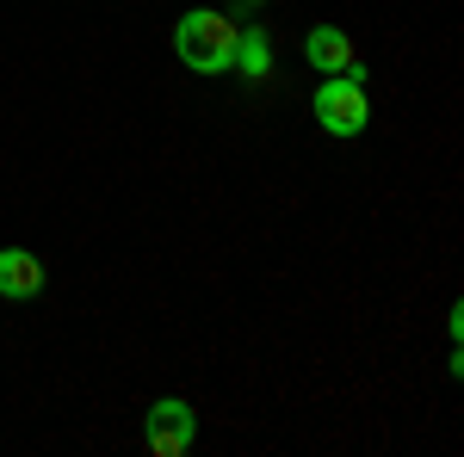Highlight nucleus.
<instances>
[{
    "label": "nucleus",
    "instance_id": "obj_1",
    "mask_svg": "<svg viewBox=\"0 0 464 457\" xmlns=\"http://www.w3.org/2000/svg\"><path fill=\"white\" fill-rule=\"evenodd\" d=\"M174 50L192 74H229V62H236V25L223 13L198 6V13H186L174 25Z\"/></svg>",
    "mask_w": 464,
    "mask_h": 457
},
{
    "label": "nucleus",
    "instance_id": "obj_2",
    "mask_svg": "<svg viewBox=\"0 0 464 457\" xmlns=\"http://www.w3.org/2000/svg\"><path fill=\"white\" fill-rule=\"evenodd\" d=\"M310 111H316V124L328 130V137H359V130H365V118H372L365 87H359V81H347V74H322Z\"/></svg>",
    "mask_w": 464,
    "mask_h": 457
},
{
    "label": "nucleus",
    "instance_id": "obj_3",
    "mask_svg": "<svg viewBox=\"0 0 464 457\" xmlns=\"http://www.w3.org/2000/svg\"><path fill=\"white\" fill-rule=\"evenodd\" d=\"M143 426H149V452L155 457H179V452H192V439H198V414L179 395H161L143 414Z\"/></svg>",
    "mask_w": 464,
    "mask_h": 457
},
{
    "label": "nucleus",
    "instance_id": "obj_4",
    "mask_svg": "<svg viewBox=\"0 0 464 457\" xmlns=\"http://www.w3.org/2000/svg\"><path fill=\"white\" fill-rule=\"evenodd\" d=\"M44 290V260L25 253V247H0V297H13V303H25Z\"/></svg>",
    "mask_w": 464,
    "mask_h": 457
},
{
    "label": "nucleus",
    "instance_id": "obj_5",
    "mask_svg": "<svg viewBox=\"0 0 464 457\" xmlns=\"http://www.w3.org/2000/svg\"><path fill=\"white\" fill-rule=\"evenodd\" d=\"M304 56H310V69H322V74H347L359 62L341 25H316V32L304 37Z\"/></svg>",
    "mask_w": 464,
    "mask_h": 457
},
{
    "label": "nucleus",
    "instance_id": "obj_6",
    "mask_svg": "<svg viewBox=\"0 0 464 457\" xmlns=\"http://www.w3.org/2000/svg\"><path fill=\"white\" fill-rule=\"evenodd\" d=\"M229 69H242L248 81H266V69H273V43H266L260 25H248V32L236 25V62H229Z\"/></svg>",
    "mask_w": 464,
    "mask_h": 457
},
{
    "label": "nucleus",
    "instance_id": "obj_7",
    "mask_svg": "<svg viewBox=\"0 0 464 457\" xmlns=\"http://www.w3.org/2000/svg\"><path fill=\"white\" fill-rule=\"evenodd\" d=\"M242 6H266V0H242Z\"/></svg>",
    "mask_w": 464,
    "mask_h": 457
}]
</instances>
